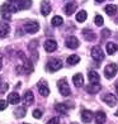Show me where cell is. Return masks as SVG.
<instances>
[{
    "label": "cell",
    "mask_w": 118,
    "mask_h": 124,
    "mask_svg": "<svg viewBox=\"0 0 118 124\" xmlns=\"http://www.w3.org/2000/svg\"><path fill=\"white\" fill-rule=\"evenodd\" d=\"M57 86H59V90L62 96H69V95L71 94V90H70V86L69 84H67V81L65 80V78H62V80H60L57 82Z\"/></svg>",
    "instance_id": "cell-1"
},
{
    "label": "cell",
    "mask_w": 118,
    "mask_h": 124,
    "mask_svg": "<svg viewBox=\"0 0 118 124\" xmlns=\"http://www.w3.org/2000/svg\"><path fill=\"white\" fill-rule=\"evenodd\" d=\"M24 31H25L27 33H29V34H34V33H37V32L39 31L38 22H36V20L27 22V23L24 24Z\"/></svg>",
    "instance_id": "cell-2"
},
{
    "label": "cell",
    "mask_w": 118,
    "mask_h": 124,
    "mask_svg": "<svg viewBox=\"0 0 118 124\" xmlns=\"http://www.w3.org/2000/svg\"><path fill=\"white\" fill-rule=\"evenodd\" d=\"M117 71H118V66L116 63H109L104 69V75L107 78H112L117 75Z\"/></svg>",
    "instance_id": "cell-3"
},
{
    "label": "cell",
    "mask_w": 118,
    "mask_h": 124,
    "mask_svg": "<svg viewBox=\"0 0 118 124\" xmlns=\"http://www.w3.org/2000/svg\"><path fill=\"white\" fill-rule=\"evenodd\" d=\"M61 67H62V62H61L60 60H57V58L50 60L48 63H47V70L50 72H56V71H59Z\"/></svg>",
    "instance_id": "cell-4"
},
{
    "label": "cell",
    "mask_w": 118,
    "mask_h": 124,
    "mask_svg": "<svg viewBox=\"0 0 118 124\" xmlns=\"http://www.w3.org/2000/svg\"><path fill=\"white\" fill-rule=\"evenodd\" d=\"M1 18L4 19V20H10V18H12V9H10V5H9V3H5V4H3L1 5Z\"/></svg>",
    "instance_id": "cell-5"
},
{
    "label": "cell",
    "mask_w": 118,
    "mask_h": 124,
    "mask_svg": "<svg viewBox=\"0 0 118 124\" xmlns=\"http://www.w3.org/2000/svg\"><path fill=\"white\" fill-rule=\"evenodd\" d=\"M37 87H38V93L42 95V96H48L50 95V89H48V85H47V82L44 81V80H41L38 84H37Z\"/></svg>",
    "instance_id": "cell-6"
},
{
    "label": "cell",
    "mask_w": 118,
    "mask_h": 124,
    "mask_svg": "<svg viewBox=\"0 0 118 124\" xmlns=\"http://www.w3.org/2000/svg\"><path fill=\"white\" fill-rule=\"evenodd\" d=\"M92 57L95 60V61H102L104 58V53H103V51L102 48H100L99 46H95L92 48Z\"/></svg>",
    "instance_id": "cell-7"
},
{
    "label": "cell",
    "mask_w": 118,
    "mask_h": 124,
    "mask_svg": "<svg viewBox=\"0 0 118 124\" xmlns=\"http://www.w3.org/2000/svg\"><path fill=\"white\" fill-rule=\"evenodd\" d=\"M44 51L48 53L51 52H55L56 49H57V43H56V41H53V39H47L46 42H44Z\"/></svg>",
    "instance_id": "cell-8"
},
{
    "label": "cell",
    "mask_w": 118,
    "mask_h": 124,
    "mask_svg": "<svg viewBox=\"0 0 118 124\" xmlns=\"http://www.w3.org/2000/svg\"><path fill=\"white\" fill-rule=\"evenodd\" d=\"M10 31V25L7 22H0V38H5L9 34Z\"/></svg>",
    "instance_id": "cell-9"
},
{
    "label": "cell",
    "mask_w": 118,
    "mask_h": 124,
    "mask_svg": "<svg viewBox=\"0 0 118 124\" xmlns=\"http://www.w3.org/2000/svg\"><path fill=\"white\" fill-rule=\"evenodd\" d=\"M103 101L108 105V106H114L117 105V98L114 96L113 94H107L103 98Z\"/></svg>",
    "instance_id": "cell-10"
},
{
    "label": "cell",
    "mask_w": 118,
    "mask_h": 124,
    "mask_svg": "<svg viewBox=\"0 0 118 124\" xmlns=\"http://www.w3.org/2000/svg\"><path fill=\"white\" fill-rule=\"evenodd\" d=\"M50 12H51V4H50L48 0H43V1L41 3V13H42V15L47 16L50 14Z\"/></svg>",
    "instance_id": "cell-11"
},
{
    "label": "cell",
    "mask_w": 118,
    "mask_h": 124,
    "mask_svg": "<svg viewBox=\"0 0 118 124\" xmlns=\"http://www.w3.org/2000/svg\"><path fill=\"white\" fill-rule=\"evenodd\" d=\"M79 41H77V38L76 37H69L66 39V47L67 48H71V49H75L79 47Z\"/></svg>",
    "instance_id": "cell-12"
},
{
    "label": "cell",
    "mask_w": 118,
    "mask_h": 124,
    "mask_svg": "<svg viewBox=\"0 0 118 124\" xmlns=\"http://www.w3.org/2000/svg\"><path fill=\"white\" fill-rule=\"evenodd\" d=\"M100 90H102V86L99 85V82H97V84L90 82V85L86 86V91H88L89 94H97V93L100 91Z\"/></svg>",
    "instance_id": "cell-13"
},
{
    "label": "cell",
    "mask_w": 118,
    "mask_h": 124,
    "mask_svg": "<svg viewBox=\"0 0 118 124\" xmlns=\"http://www.w3.org/2000/svg\"><path fill=\"white\" fill-rule=\"evenodd\" d=\"M93 113L90 110H83L81 111V119L84 123H90L92 119H93Z\"/></svg>",
    "instance_id": "cell-14"
},
{
    "label": "cell",
    "mask_w": 118,
    "mask_h": 124,
    "mask_svg": "<svg viewBox=\"0 0 118 124\" xmlns=\"http://www.w3.org/2000/svg\"><path fill=\"white\" fill-rule=\"evenodd\" d=\"M72 81H74V85L76 87H81L84 85V77L81 74H76L74 75V77H72Z\"/></svg>",
    "instance_id": "cell-15"
},
{
    "label": "cell",
    "mask_w": 118,
    "mask_h": 124,
    "mask_svg": "<svg viewBox=\"0 0 118 124\" xmlns=\"http://www.w3.org/2000/svg\"><path fill=\"white\" fill-rule=\"evenodd\" d=\"M107 119V115L104 111H97L95 113V123L97 124H104Z\"/></svg>",
    "instance_id": "cell-16"
},
{
    "label": "cell",
    "mask_w": 118,
    "mask_h": 124,
    "mask_svg": "<svg viewBox=\"0 0 118 124\" xmlns=\"http://www.w3.org/2000/svg\"><path fill=\"white\" fill-rule=\"evenodd\" d=\"M64 10H65L66 15H71V14L76 10V3H67V4L65 5Z\"/></svg>",
    "instance_id": "cell-17"
},
{
    "label": "cell",
    "mask_w": 118,
    "mask_h": 124,
    "mask_svg": "<svg viewBox=\"0 0 118 124\" xmlns=\"http://www.w3.org/2000/svg\"><path fill=\"white\" fill-rule=\"evenodd\" d=\"M19 100H20V98H19L18 93H15V91L14 93H10L8 95V103H10V104H18Z\"/></svg>",
    "instance_id": "cell-18"
},
{
    "label": "cell",
    "mask_w": 118,
    "mask_h": 124,
    "mask_svg": "<svg viewBox=\"0 0 118 124\" xmlns=\"http://www.w3.org/2000/svg\"><path fill=\"white\" fill-rule=\"evenodd\" d=\"M55 110L61 113V114H66L67 110H69V105H66L64 103H59V104L55 105Z\"/></svg>",
    "instance_id": "cell-19"
},
{
    "label": "cell",
    "mask_w": 118,
    "mask_h": 124,
    "mask_svg": "<svg viewBox=\"0 0 118 124\" xmlns=\"http://www.w3.org/2000/svg\"><path fill=\"white\" fill-rule=\"evenodd\" d=\"M24 103H25V105H32L34 103V96H33L32 91H27L24 94Z\"/></svg>",
    "instance_id": "cell-20"
},
{
    "label": "cell",
    "mask_w": 118,
    "mask_h": 124,
    "mask_svg": "<svg viewBox=\"0 0 118 124\" xmlns=\"http://www.w3.org/2000/svg\"><path fill=\"white\" fill-rule=\"evenodd\" d=\"M107 53L108 54H113V53H116L117 51H118V46L116 43H112V42H109V43H107Z\"/></svg>",
    "instance_id": "cell-21"
},
{
    "label": "cell",
    "mask_w": 118,
    "mask_h": 124,
    "mask_svg": "<svg viewBox=\"0 0 118 124\" xmlns=\"http://www.w3.org/2000/svg\"><path fill=\"white\" fill-rule=\"evenodd\" d=\"M88 76H89V81L93 82V84H97V82H99V80H100L98 72H95V71H89Z\"/></svg>",
    "instance_id": "cell-22"
},
{
    "label": "cell",
    "mask_w": 118,
    "mask_h": 124,
    "mask_svg": "<svg viewBox=\"0 0 118 124\" xmlns=\"http://www.w3.org/2000/svg\"><path fill=\"white\" fill-rule=\"evenodd\" d=\"M19 3V7H20V10H27L31 8L32 5V0H18Z\"/></svg>",
    "instance_id": "cell-23"
},
{
    "label": "cell",
    "mask_w": 118,
    "mask_h": 124,
    "mask_svg": "<svg viewBox=\"0 0 118 124\" xmlns=\"http://www.w3.org/2000/svg\"><path fill=\"white\" fill-rule=\"evenodd\" d=\"M83 36H84V38H85L86 41H94L95 39V33H93L92 31H89V29H84L83 31Z\"/></svg>",
    "instance_id": "cell-24"
},
{
    "label": "cell",
    "mask_w": 118,
    "mask_h": 124,
    "mask_svg": "<svg viewBox=\"0 0 118 124\" xmlns=\"http://www.w3.org/2000/svg\"><path fill=\"white\" fill-rule=\"evenodd\" d=\"M79 61H80V57H79L77 54H71V56H69V57H67V63L71 65V66L77 65Z\"/></svg>",
    "instance_id": "cell-25"
},
{
    "label": "cell",
    "mask_w": 118,
    "mask_h": 124,
    "mask_svg": "<svg viewBox=\"0 0 118 124\" xmlns=\"http://www.w3.org/2000/svg\"><path fill=\"white\" fill-rule=\"evenodd\" d=\"M105 13L107 14H108V15H114L116 13H117V7H116V5H113V4H109V5H107V7H105Z\"/></svg>",
    "instance_id": "cell-26"
},
{
    "label": "cell",
    "mask_w": 118,
    "mask_h": 124,
    "mask_svg": "<svg viewBox=\"0 0 118 124\" xmlns=\"http://www.w3.org/2000/svg\"><path fill=\"white\" fill-rule=\"evenodd\" d=\"M86 16H88V14H86L85 10H80V12L76 14V20L79 23H83V22L86 20Z\"/></svg>",
    "instance_id": "cell-27"
},
{
    "label": "cell",
    "mask_w": 118,
    "mask_h": 124,
    "mask_svg": "<svg viewBox=\"0 0 118 124\" xmlns=\"http://www.w3.org/2000/svg\"><path fill=\"white\" fill-rule=\"evenodd\" d=\"M14 115H15V118H24L25 116V108H23V106L17 108L14 110Z\"/></svg>",
    "instance_id": "cell-28"
},
{
    "label": "cell",
    "mask_w": 118,
    "mask_h": 124,
    "mask_svg": "<svg viewBox=\"0 0 118 124\" xmlns=\"http://www.w3.org/2000/svg\"><path fill=\"white\" fill-rule=\"evenodd\" d=\"M62 23H64V19L61 18V16H59V15L53 16L52 20H51V24L53 27H60V25H62Z\"/></svg>",
    "instance_id": "cell-29"
},
{
    "label": "cell",
    "mask_w": 118,
    "mask_h": 124,
    "mask_svg": "<svg viewBox=\"0 0 118 124\" xmlns=\"http://www.w3.org/2000/svg\"><path fill=\"white\" fill-rule=\"evenodd\" d=\"M9 5H10V9H12L13 13H17V12H19V10H20V7H19L18 1H10Z\"/></svg>",
    "instance_id": "cell-30"
},
{
    "label": "cell",
    "mask_w": 118,
    "mask_h": 124,
    "mask_svg": "<svg viewBox=\"0 0 118 124\" xmlns=\"http://www.w3.org/2000/svg\"><path fill=\"white\" fill-rule=\"evenodd\" d=\"M94 22H95V24H97L98 27H102L103 23H104V19H103V16L97 15V16H95V19H94Z\"/></svg>",
    "instance_id": "cell-31"
},
{
    "label": "cell",
    "mask_w": 118,
    "mask_h": 124,
    "mask_svg": "<svg viewBox=\"0 0 118 124\" xmlns=\"http://www.w3.org/2000/svg\"><path fill=\"white\" fill-rule=\"evenodd\" d=\"M33 116H34L36 119H39V118L42 116V111L39 110V109H36V110H33Z\"/></svg>",
    "instance_id": "cell-32"
},
{
    "label": "cell",
    "mask_w": 118,
    "mask_h": 124,
    "mask_svg": "<svg viewBox=\"0 0 118 124\" xmlns=\"http://www.w3.org/2000/svg\"><path fill=\"white\" fill-rule=\"evenodd\" d=\"M7 105H8L7 101L3 100V99H0V110H5V109H7Z\"/></svg>",
    "instance_id": "cell-33"
},
{
    "label": "cell",
    "mask_w": 118,
    "mask_h": 124,
    "mask_svg": "<svg viewBox=\"0 0 118 124\" xmlns=\"http://www.w3.org/2000/svg\"><path fill=\"white\" fill-rule=\"evenodd\" d=\"M59 123H60L59 118H51V119L47 122V124H59Z\"/></svg>",
    "instance_id": "cell-34"
},
{
    "label": "cell",
    "mask_w": 118,
    "mask_h": 124,
    "mask_svg": "<svg viewBox=\"0 0 118 124\" xmlns=\"http://www.w3.org/2000/svg\"><path fill=\"white\" fill-rule=\"evenodd\" d=\"M109 34H110V31H109V29H104V31L102 32V37H103V38H107Z\"/></svg>",
    "instance_id": "cell-35"
},
{
    "label": "cell",
    "mask_w": 118,
    "mask_h": 124,
    "mask_svg": "<svg viewBox=\"0 0 118 124\" xmlns=\"http://www.w3.org/2000/svg\"><path fill=\"white\" fill-rule=\"evenodd\" d=\"M1 61H3V56L0 54V69H1Z\"/></svg>",
    "instance_id": "cell-36"
},
{
    "label": "cell",
    "mask_w": 118,
    "mask_h": 124,
    "mask_svg": "<svg viewBox=\"0 0 118 124\" xmlns=\"http://www.w3.org/2000/svg\"><path fill=\"white\" fill-rule=\"evenodd\" d=\"M116 91H117V95H118V82L116 84Z\"/></svg>",
    "instance_id": "cell-37"
},
{
    "label": "cell",
    "mask_w": 118,
    "mask_h": 124,
    "mask_svg": "<svg viewBox=\"0 0 118 124\" xmlns=\"http://www.w3.org/2000/svg\"><path fill=\"white\" fill-rule=\"evenodd\" d=\"M95 1H97V3H103L104 0H95Z\"/></svg>",
    "instance_id": "cell-38"
},
{
    "label": "cell",
    "mask_w": 118,
    "mask_h": 124,
    "mask_svg": "<svg viewBox=\"0 0 118 124\" xmlns=\"http://www.w3.org/2000/svg\"><path fill=\"white\" fill-rule=\"evenodd\" d=\"M116 115H117V116H118V110H117V111H116Z\"/></svg>",
    "instance_id": "cell-39"
},
{
    "label": "cell",
    "mask_w": 118,
    "mask_h": 124,
    "mask_svg": "<svg viewBox=\"0 0 118 124\" xmlns=\"http://www.w3.org/2000/svg\"><path fill=\"white\" fill-rule=\"evenodd\" d=\"M71 124H77V123H76V122H72V123H71Z\"/></svg>",
    "instance_id": "cell-40"
},
{
    "label": "cell",
    "mask_w": 118,
    "mask_h": 124,
    "mask_svg": "<svg viewBox=\"0 0 118 124\" xmlns=\"http://www.w3.org/2000/svg\"><path fill=\"white\" fill-rule=\"evenodd\" d=\"M0 82H1V80H0Z\"/></svg>",
    "instance_id": "cell-41"
}]
</instances>
